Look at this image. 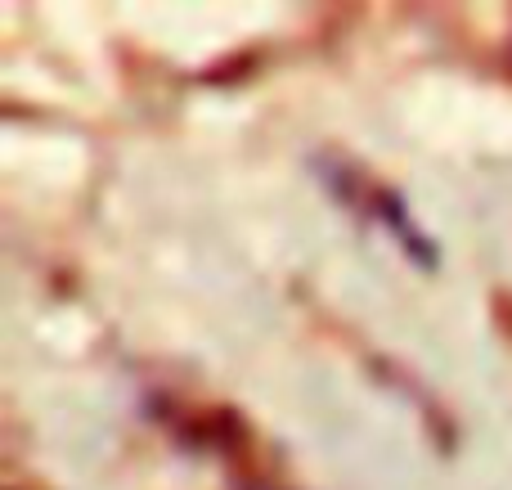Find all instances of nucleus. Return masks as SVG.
Masks as SVG:
<instances>
[]
</instances>
